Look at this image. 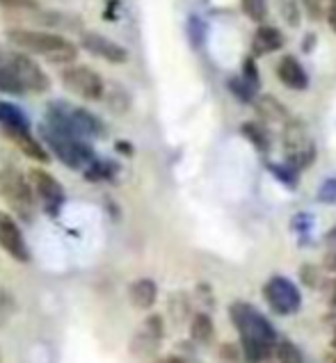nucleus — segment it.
Returning <instances> with one entry per match:
<instances>
[{
    "label": "nucleus",
    "instance_id": "36",
    "mask_svg": "<svg viewBox=\"0 0 336 363\" xmlns=\"http://www.w3.org/2000/svg\"><path fill=\"white\" fill-rule=\"evenodd\" d=\"M300 279L304 284H307L309 288H316L318 286V279H320V274H318V267L316 265H311V263H307L302 269H300Z\"/></svg>",
    "mask_w": 336,
    "mask_h": 363
},
{
    "label": "nucleus",
    "instance_id": "29",
    "mask_svg": "<svg viewBox=\"0 0 336 363\" xmlns=\"http://www.w3.org/2000/svg\"><path fill=\"white\" fill-rule=\"evenodd\" d=\"M240 7H243L247 18L261 23V21L266 18V12H268V0H240Z\"/></svg>",
    "mask_w": 336,
    "mask_h": 363
},
{
    "label": "nucleus",
    "instance_id": "46",
    "mask_svg": "<svg viewBox=\"0 0 336 363\" xmlns=\"http://www.w3.org/2000/svg\"><path fill=\"white\" fill-rule=\"evenodd\" d=\"M0 60H3V57H0Z\"/></svg>",
    "mask_w": 336,
    "mask_h": 363
},
{
    "label": "nucleus",
    "instance_id": "25",
    "mask_svg": "<svg viewBox=\"0 0 336 363\" xmlns=\"http://www.w3.org/2000/svg\"><path fill=\"white\" fill-rule=\"evenodd\" d=\"M0 91H3V94H9V96L28 94V91L23 89V85L18 82V78L3 65V60H0Z\"/></svg>",
    "mask_w": 336,
    "mask_h": 363
},
{
    "label": "nucleus",
    "instance_id": "19",
    "mask_svg": "<svg viewBox=\"0 0 336 363\" xmlns=\"http://www.w3.org/2000/svg\"><path fill=\"white\" fill-rule=\"evenodd\" d=\"M254 110H256V115L261 119H266L268 123H283V121H288V110L283 103H279L275 96H256L254 101Z\"/></svg>",
    "mask_w": 336,
    "mask_h": 363
},
{
    "label": "nucleus",
    "instance_id": "7",
    "mask_svg": "<svg viewBox=\"0 0 336 363\" xmlns=\"http://www.w3.org/2000/svg\"><path fill=\"white\" fill-rule=\"evenodd\" d=\"M62 87L82 101H101L106 94V82L94 69L85 65H71L62 71Z\"/></svg>",
    "mask_w": 336,
    "mask_h": 363
},
{
    "label": "nucleus",
    "instance_id": "27",
    "mask_svg": "<svg viewBox=\"0 0 336 363\" xmlns=\"http://www.w3.org/2000/svg\"><path fill=\"white\" fill-rule=\"evenodd\" d=\"M170 313H172L176 325H181L183 320L190 315V302H188L185 293H172V297H170Z\"/></svg>",
    "mask_w": 336,
    "mask_h": 363
},
{
    "label": "nucleus",
    "instance_id": "2",
    "mask_svg": "<svg viewBox=\"0 0 336 363\" xmlns=\"http://www.w3.org/2000/svg\"><path fill=\"white\" fill-rule=\"evenodd\" d=\"M7 41L23 53H33L46 57L53 65H71L78 57V46L71 39L48 30H30V28H12L7 30Z\"/></svg>",
    "mask_w": 336,
    "mask_h": 363
},
{
    "label": "nucleus",
    "instance_id": "4",
    "mask_svg": "<svg viewBox=\"0 0 336 363\" xmlns=\"http://www.w3.org/2000/svg\"><path fill=\"white\" fill-rule=\"evenodd\" d=\"M0 196L23 222H33L37 215V199L33 185L16 167L7 164L0 169Z\"/></svg>",
    "mask_w": 336,
    "mask_h": 363
},
{
    "label": "nucleus",
    "instance_id": "37",
    "mask_svg": "<svg viewBox=\"0 0 336 363\" xmlns=\"http://www.w3.org/2000/svg\"><path fill=\"white\" fill-rule=\"evenodd\" d=\"M300 5L304 7V12L309 14L311 21L323 18V0H300Z\"/></svg>",
    "mask_w": 336,
    "mask_h": 363
},
{
    "label": "nucleus",
    "instance_id": "31",
    "mask_svg": "<svg viewBox=\"0 0 336 363\" xmlns=\"http://www.w3.org/2000/svg\"><path fill=\"white\" fill-rule=\"evenodd\" d=\"M188 35H190V44L195 48H202L204 46L206 26H204V21L199 18V16H190V18H188Z\"/></svg>",
    "mask_w": 336,
    "mask_h": 363
},
{
    "label": "nucleus",
    "instance_id": "38",
    "mask_svg": "<svg viewBox=\"0 0 336 363\" xmlns=\"http://www.w3.org/2000/svg\"><path fill=\"white\" fill-rule=\"evenodd\" d=\"M325 269H330V272L336 274V249H332V252H327V256H325V261H323Z\"/></svg>",
    "mask_w": 336,
    "mask_h": 363
},
{
    "label": "nucleus",
    "instance_id": "11",
    "mask_svg": "<svg viewBox=\"0 0 336 363\" xmlns=\"http://www.w3.org/2000/svg\"><path fill=\"white\" fill-rule=\"evenodd\" d=\"M0 9L7 18L16 21H28V23H39L46 28L60 26L62 18L58 12H48L41 7L37 0H0Z\"/></svg>",
    "mask_w": 336,
    "mask_h": 363
},
{
    "label": "nucleus",
    "instance_id": "45",
    "mask_svg": "<svg viewBox=\"0 0 336 363\" xmlns=\"http://www.w3.org/2000/svg\"><path fill=\"white\" fill-rule=\"evenodd\" d=\"M330 363H336V359H330Z\"/></svg>",
    "mask_w": 336,
    "mask_h": 363
},
{
    "label": "nucleus",
    "instance_id": "6",
    "mask_svg": "<svg viewBox=\"0 0 336 363\" xmlns=\"http://www.w3.org/2000/svg\"><path fill=\"white\" fill-rule=\"evenodd\" d=\"M3 65L18 78V82L23 85V89L28 91V94H44V91L50 89L48 74L37 65L33 57L26 55L23 50L7 53V57L3 60Z\"/></svg>",
    "mask_w": 336,
    "mask_h": 363
},
{
    "label": "nucleus",
    "instance_id": "8",
    "mask_svg": "<svg viewBox=\"0 0 336 363\" xmlns=\"http://www.w3.org/2000/svg\"><path fill=\"white\" fill-rule=\"evenodd\" d=\"M28 181H30V185H33L35 199L41 208H44V213L50 217H58L62 206H65V201H67V194H65V188H62V183L55 179L53 174L41 169V167L30 169Z\"/></svg>",
    "mask_w": 336,
    "mask_h": 363
},
{
    "label": "nucleus",
    "instance_id": "16",
    "mask_svg": "<svg viewBox=\"0 0 336 363\" xmlns=\"http://www.w3.org/2000/svg\"><path fill=\"white\" fill-rule=\"evenodd\" d=\"M277 78L281 80V85H286L296 91H304L309 87V76L300 62L293 55H283L277 65Z\"/></svg>",
    "mask_w": 336,
    "mask_h": 363
},
{
    "label": "nucleus",
    "instance_id": "22",
    "mask_svg": "<svg viewBox=\"0 0 336 363\" xmlns=\"http://www.w3.org/2000/svg\"><path fill=\"white\" fill-rule=\"evenodd\" d=\"M0 126L3 128H30V121L14 103L0 101Z\"/></svg>",
    "mask_w": 336,
    "mask_h": 363
},
{
    "label": "nucleus",
    "instance_id": "23",
    "mask_svg": "<svg viewBox=\"0 0 336 363\" xmlns=\"http://www.w3.org/2000/svg\"><path fill=\"white\" fill-rule=\"evenodd\" d=\"M243 135L245 138L254 144V147L261 151V153H266L270 151V133L268 128L264 126V123H256V121H247L243 123Z\"/></svg>",
    "mask_w": 336,
    "mask_h": 363
},
{
    "label": "nucleus",
    "instance_id": "40",
    "mask_svg": "<svg viewBox=\"0 0 336 363\" xmlns=\"http://www.w3.org/2000/svg\"><path fill=\"white\" fill-rule=\"evenodd\" d=\"M114 149H117L119 153H124V155H133V144L124 142V140H119L117 144H114Z\"/></svg>",
    "mask_w": 336,
    "mask_h": 363
},
{
    "label": "nucleus",
    "instance_id": "13",
    "mask_svg": "<svg viewBox=\"0 0 336 363\" xmlns=\"http://www.w3.org/2000/svg\"><path fill=\"white\" fill-rule=\"evenodd\" d=\"M0 249H5L18 263H30V249L23 238V231H21L14 217L5 213H0Z\"/></svg>",
    "mask_w": 336,
    "mask_h": 363
},
{
    "label": "nucleus",
    "instance_id": "41",
    "mask_svg": "<svg viewBox=\"0 0 336 363\" xmlns=\"http://www.w3.org/2000/svg\"><path fill=\"white\" fill-rule=\"evenodd\" d=\"M327 21H330V28L336 33V0H332V7H330V12H327Z\"/></svg>",
    "mask_w": 336,
    "mask_h": 363
},
{
    "label": "nucleus",
    "instance_id": "1",
    "mask_svg": "<svg viewBox=\"0 0 336 363\" xmlns=\"http://www.w3.org/2000/svg\"><path fill=\"white\" fill-rule=\"evenodd\" d=\"M229 318L240 334V347H243L247 363L256 357L275 354V345L279 340L277 329L270 325V320L256 306L238 299L229 306Z\"/></svg>",
    "mask_w": 336,
    "mask_h": 363
},
{
    "label": "nucleus",
    "instance_id": "43",
    "mask_svg": "<svg viewBox=\"0 0 336 363\" xmlns=\"http://www.w3.org/2000/svg\"><path fill=\"white\" fill-rule=\"evenodd\" d=\"M249 363H275V354H264V357H256V359H251Z\"/></svg>",
    "mask_w": 336,
    "mask_h": 363
},
{
    "label": "nucleus",
    "instance_id": "17",
    "mask_svg": "<svg viewBox=\"0 0 336 363\" xmlns=\"http://www.w3.org/2000/svg\"><path fill=\"white\" fill-rule=\"evenodd\" d=\"M129 299L135 308L149 311L156 302H158V284L149 277L135 279V281L129 286Z\"/></svg>",
    "mask_w": 336,
    "mask_h": 363
},
{
    "label": "nucleus",
    "instance_id": "12",
    "mask_svg": "<svg viewBox=\"0 0 336 363\" xmlns=\"http://www.w3.org/2000/svg\"><path fill=\"white\" fill-rule=\"evenodd\" d=\"M80 46L85 48L90 55L106 60L110 65H126V62H129V50L101 33H82Z\"/></svg>",
    "mask_w": 336,
    "mask_h": 363
},
{
    "label": "nucleus",
    "instance_id": "26",
    "mask_svg": "<svg viewBox=\"0 0 336 363\" xmlns=\"http://www.w3.org/2000/svg\"><path fill=\"white\" fill-rule=\"evenodd\" d=\"M227 85H229V89H231V94H234L238 101L251 103V101L256 99V89H259V87H254L251 82H247L243 76H240V78H229Z\"/></svg>",
    "mask_w": 336,
    "mask_h": 363
},
{
    "label": "nucleus",
    "instance_id": "30",
    "mask_svg": "<svg viewBox=\"0 0 336 363\" xmlns=\"http://www.w3.org/2000/svg\"><path fill=\"white\" fill-rule=\"evenodd\" d=\"M16 313V299L9 290L0 288V327H5L9 323V318Z\"/></svg>",
    "mask_w": 336,
    "mask_h": 363
},
{
    "label": "nucleus",
    "instance_id": "20",
    "mask_svg": "<svg viewBox=\"0 0 336 363\" xmlns=\"http://www.w3.org/2000/svg\"><path fill=\"white\" fill-rule=\"evenodd\" d=\"M119 174V164L114 160H106V158H94L85 169H82V176H85L87 183H106V181H114Z\"/></svg>",
    "mask_w": 336,
    "mask_h": 363
},
{
    "label": "nucleus",
    "instance_id": "42",
    "mask_svg": "<svg viewBox=\"0 0 336 363\" xmlns=\"http://www.w3.org/2000/svg\"><path fill=\"white\" fill-rule=\"evenodd\" d=\"M325 242H327L332 249H336V226H334V229H332L327 235H325Z\"/></svg>",
    "mask_w": 336,
    "mask_h": 363
},
{
    "label": "nucleus",
    "instance_id": "28",
    "mask_svg": "<svg viewBox=\"0 0 336 363\" xmlns=\"http://www.w3.org/2000/svg\"><path fill=\"white\" fill-rule=\"evenodd\" d=\"M302 5L300 0H279V12H281V18L286 21L291 28H298L300 26V16H302Z\"/></svg>",
    "mask_w": 336,
    "mask_h": 363
},
{
    "label": "nucleus",
    "instance_id": "15",
    "mask_svg": "<svg viewBox=\"0 0 336 363\" xmlns=\"http://www.w3.org/2000/svg\"><path fill=\"white\" fill-rule=\"evenodd\" d=\"M5 138L14 144V147L28 155L30 160L35 162H41V164H48L50 162V153L46 151V147L41 144V140H37L33 133H30V128H3Z\"/></svg>",
    "mask_w": 336,
    "mask_h": 363
},
{
    "label": "nucleus",
    "instance_id": "32",
    "mask_svg": "<svg viewBox=\"0 0 336 363\" xmlns=\"http://www.w3.org/2000/svg\"><path fill=\"white\" fill-rule=\"evenodd\" d=\"M268 167L272 169V174H275L283 185H288V188H296V183H298V172L296 169H291L288 164L283 167V164H275V162H270Z\"/></svg>",
    "mask_w": 336,
    "mask_h": 363
},
{
    "label": "nucleus",
    "instance_id": "33",
    "mask_svg": "<svg viewBox=\"0 0 336 363\" xmlns=\"http://www.w3.org/2000/svg\"><path fill=\"white\" fill-rule=\"evenodd\" d=\"M220 357H222L224 363H243L245 361L243 347H240V345H231V343H224L222 347H220Z\"/></svg>",
    "mask_w": 336,
    "mask_h": 363
},
{
    "label": "nucleus",
    "instance_id": "3",
    "mask_svg": "<svg viewBox=\"0 0 336 363\" xmlns=\"http://www.w3.org/2000/svg\"><path fill=\"white\" fill-rule=\"evenodd\" d=\"M39 138H41V144L46 147V151L53 153L69 169H85L87 164L97 158V153H94L87 140L53 130V128H48L46 123L39 126Z\"/></svg>",
    "mask_w": 336,
    "mask_h": 363
},
{
    "label": "nucleus",
    "instance_id": "34",
    "mask_svg": "<svg viewBox=\"0 0 336 363\" xmlns=\"http://www.w3.org/2000/svg\"><path fill=\"white\" fill-rule=\"evenodd\" d=\"M243 78H245L247 82H251L254 87L261 85V80H259V69H256V60H254V57H247V60L243 62Z\"/></svg>",
    "mask_w": 336,
    "mask_h": 363
},
{
    "label": "nucleus",
    "instance_id": "24",
    "mask_svg": "<svg viewBox=\"0 0 336 363\" xmlns=\"http://www.w3.org/2000/svg\"><path fill=\"white\" fill-rule=\"evenodd\" d=\"M275 361L277 363H304L300 347L293 340H277L275 345Z\"/></svg>",
    "mask_w": 336,
    "mask_h": 363
},
{
    "label": "nucleus",
    "instance_id": "14",
    "mask_svg": "<svg viewBox=\"0 0 336 363\" xmlns=\"http://www.w3.org/2000/svg\"><path fill=\"white\" fill-rule=\"evenodd\" d=\"M69 121L71 128L76 130L78 138L82 140H103L108 135V128L99 115H94L87 108L69 106Z\"/></svg>",
    "mask_w": 336,
    "mask_h": 363
},
{
    "label": "nucleus",
    "instance_id": "35",
    "mask_svg": "<svg viewBox=\"0 0 336 363\" xmlns=\"http://www.w3.org/2000/svg\"><path fill=\"white\" fill-rule=\"evenodd\" d=\"M318 199H320L323 203H336V181H334V179L325 181V183L320 185Z\"/></svg>",
    "mask_w": 336,
    "mask_h": 363
},
{
    "label": "nucleus",
    "instance_id": "18",
    "mask_svg": "<svg viewBox=\"0 0 336 363\" xmlns=\"http://www.w3.org/2000/svg\"><path fill=\"white\" fill-rule=\"evenodd\" d=\"M283 41H286V37L281 35V30L272 26H261L254 33V39H251V53L254 55L275 53V50L283 46Z\"/></svg>",
    "mask_w": 336,
    "mask_h": 363
},
{
    "label": "nucleus",
    "instance_id": "21",
    "mask_svg": "<svg viewBox=\"0 0 336 363\" xmlns=\"http://www.w3.org/2000/svg\"><path fill=\"white\" fill-rule=\"evenodd\" d=\"M215 336L213 318L208 313H195L190 318V340L197 345H211Z\"/></svg>",
    "mask_w": 336,
    "mask_h": 363
},
{
    "label": "nucleus",
    "instance_id": "39",
    "mask_svg": "<svg viewBox=\"0 0 336 363\" xmlns=\"http://www.w3.org/2000/svg\"><path fill=\"white\" fill-rule=\"evenodd\" d=\"M151 363H188V357H178V354H170V357H161Z\"/></svg>",
    "mask_w": 336,
    "mask_h": 363
},
{
    "label": "nucleus",
    "instance_id": "44",
    "mask_svg": "<svg viewBox=\"0 0 336 363\" xmlns=\"http://www.w3.org/2000/svg\"><path fill=\"white\" fill-rule=\"evenodd\" d=\"M332 347L336 350V331H334V340H332Z\"/></svg>",
    "mask_w": 336,
    "mask_h": 363
},
{
    "label": "nucleus",
    "instance_id": "10",
    "mask_svg": "<svg viewBox=\"0 0 336 363\" xmlns=\"http://www.w3.org/2000/svg\"><path fill=\"white\" fill-rule=\"evenodd\" d=\"M163 338H165V320L158 313H151L142 323V327L135 331V336L129 343V350H131V354H135L138 359L153 357L156 352L161 350Z\"/></svg>",
    "mask_w": 336,
    "mask_h": 363
},
{
    "label": "nucleus",
    "instance_id": "5",
    "mask_svg": "<svg viewBox=\"0 0 336 363\" xmlns=\"http://www.w3.org/2000/svg\"><path fill=\"white\" fill-rule=\"evenodd\" d=\"M283 155L291 169H309L316 160V144H313L307 123L300 119H288L283 128Z\"/></svg>",
    "mask_w": 336,
    "mask_h": 363
},
{
    "label": "nucleus",
    "instance_id": "9",
    "mask_svg": "<svg viewBox=\"0 0 336 363\" xmlns=\"http://www.w3.org/2000/svg\"><path fill=\"white\" fill-rule=\"evenodd\" d=\"M264 299L277 315H293L302 306L300 288L286 277H270L264 286Z\"/></svg>",
    "mask_w": 336,
    "mask_h": 363
}]
</instances>
